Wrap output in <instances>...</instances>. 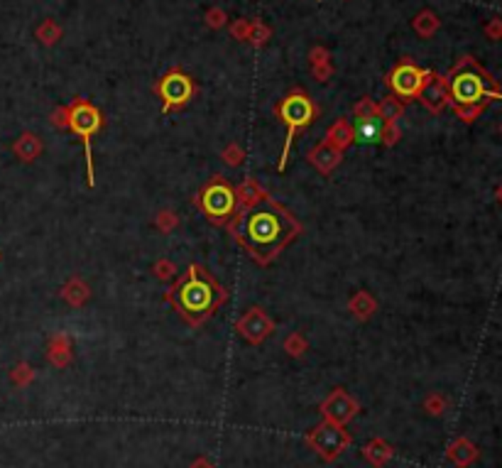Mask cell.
I'll return each instance as SVG.
<instances>
[{
  "mask_svg": "<svg viewBox=\"0 0 502 468\" xmlns=\"http://www.w3.org/2000/svg\"><path fill=\"white\" fill-rule=\"evenodd\" d=\"M233 233L258 263H270L299 233V223L275 201H260L240 216Z\"/></svg>",
  "mask_w": 502,
  "mask_h": 468,
  "instance_id": "cell-1",
  "label": "cell"
},
{
  "mask_svg": "<svg viewBox=\"0 0 502 468\" xmlns=\"http://www.w3.org/2000/svg\"><path fill=\"white\" fill-rule=\"evenodd\" d=\"M223 299V290L216 285V280L211 275L201 273L199 268L191 265L186 278L181 280V285L174 292V304L177 309L184 314L186 319H204L218 307V302Z\"/></svg>",
  "mask_w": 502,
  "mask_h": 468,
  "instance_id": "cell-2",
  "label": "cell"
},
{
  "mask_svg": "<svg viewBox=\"0 0 502 468\" xmlns=\"http://www.w3.org/2000/svg\"><path fill=\"white\" fill-rule=\"evenodd\" d=\"M448 96H451L458 108H463V105H475L490 96V81L471 59H466L451 74Z\"/></svg>",
  "mask_w": 502,
  "mask_h": 468,
  "instance_id": "cell-3",
  "label": "cell"
},
{
  "mask_svg": "<svg viewBox=\"0 0 502 468\" xmlns=\"http://www.w3.org/2000/svg\"><path fill=\"white\" fill-rule=\"evenodd\" d=\"M67 123L74 130V135L81 137L84 150H86V169H89V187H93V150H91V137L101 130L103 125V118H101V110L96 108L89 101H74L67 108Z\"/></svg>",
  "mask_w": 502,
  "mask_h": 468,
  "instance_id": "cell-4",
  "label": "cell"
},
{
  "mask_svg": "<svg viewBox=\"0 0 502 468\" xmlns=\"http://www.w3.org/2000/svg\"><path fill=\"white\" fill-rule=\"evenodd\" d=\"M277 115H280V120L287 125V140H285V150H282V159H280V169H285L287 157H290L292 140H295V135L304 125H309L314 120V115H316V105L312 103V98H309L307 93L295 91L277 105Z\"/></svg>",
  "mask_w": 502,
  "mask_h": 468,
  "instance_id": "cell-5",
  "label": "cell"
},
{
  "mask_svg": "<svg viewBox=\"0 0 502 468\" xmlns=\"http://www.w3.org/2000/svg\"><path fill=\"white\" fill-rule=\"evenodd\" d=\"M236 201H238L236 189H233L228 182H223V179H213V182L199 194V206L204 209V214L208 216V219L216 221V223L231 219L233 211H236Z\"/></svg>",
  "mask_w": 502,
  "mask_h": 468,
  "instance_id": "cell-6",
  "label": "cell"
},
{
  "mask_svg": "<svg viewBox=\"0 0 502 468\" xmlns=\"http://www.w3.org/2000/svg\"><path fill=\"white\" fill-rule=\"evenodd\" d=\"M429 79H431V72H424V69L414 67L412 62H402L392 69L387 84L394 96L409 101L421 93V89H424V84L429 81Z\"/></svg>",
  "mask_w": 502,
  "mask_h": 468,
  "instance_id": "cell-7",
  "label": "cell"
},
{
  "mask_svg": "<svg viewBox=\"0 0 502 468\" xmlns=\"http://www.w3.org/2000/svg\"><path fill=\"white\" fill-rule=\"evenodd\" d=\"M194 91H196L194 81H191L184 72H179V69H172L169 74H164L157 84V93H159V98L164 101V110H172V108L184 105L186 101L194 96Z\"/></svg>",
  "mask_w": 502,
  "mask_h": 468,
  "instance_id": "cell-8",
  "label": "cell"
},
{
  "mask_svg": "<svg viewBox=\"0 0 502 468\" xmlns=\"http://www.w3.org/2000/svg\"><path fill=\"white\" fill-rule=\"evenodd\" d=\"M348 441H350L348 434H346L336 422L321 424V427L314 429L312 437H309V444H312L321 456H326V459H333V456H338L341 449H346V446H348Z\"/></svg>",
  "mask_w": 502,
  "mask_h": 468,
  "instance_id": "cell-9",
  "label": "cell"
},
{
  "mask_svg": "<svg viewBox=\"0 0 502 468\" xmlns=\"http://www.w3.org/2000/svg\"><path fill=\"white\" fill-rule=\"evenodd\" d=\"M275 329V324H272V319H267V314L263 309H250L245 312V316L238 321V331L243 333L245 338H248L250 343H260L267 333Z\"/></svg>",
  "mask_w": 502,
  "mask_h": 468,
  "instance_id": "cell-10",
  "label": "cell"
},
{
  "mask_svg": "<svg viewBox=\"0 0 502 468\" xmlns=\"http://www.w3.org/2000/svg\"><path fill=\"white\" fill-rule=\"evenodd\" d=\"M384 132V120L377 113L365 115V118H358V123L353 127V140L363 142V145H370V142L382 140Z\"/></svg>",
  "mask_w": 502,
  "mask_h": 468,
  "instance_id": "cell-11",
  "label": "cell"
},
{
  "mask_svg": "<svg viewBox=\"0 0 502 468\" xmlns=\"http://www.w3.org/2000/svg\"><path fill=\"white\" fill-rule=\"evenodd\" d=\"M421 103L426 105L429 110H439L443 103H446V98H448V84H446V79H441V76H434L431 74V79L424 84V89H421Z\"/></svg>",
  "mask_w": 502,
  "mask_h": 468,
  "instance_id": "cell-12",
  "label": "cell"
},
{
  "mask_svg": "<svg viewBox=\"0 0 502 468\" xmlns=\"http://www.w3.org/2000/svg\"><path fill=\"white\" fill-rule=\"evenodd\" d=\"M324 412L331 422H346V419H350L355 414V402L343 392H336L331 400L324 402Z\"/></svg>",
  "mask_w": 502,
  "mask_h": 468,
  "instance_id": "cell-13",
  "label": "cell"
},
{
  "mask_svg": "<svg viewBox=\"0 0 502 468\" xmlns=\"http://www.w3.org/2000/svg\"><path fill=\"white\" fill-rule=\"evenodd\" d=\"M338 150H336L333 145H331L329 140L321 142V145L316 147V150L312 152V162L316 164L321 172H329V169H333L336 164H338Z\"/></svg>",
  "mask_w": 502,
  "mask_h": 468,
  "instance_id": "cell-14",
  "label": "cell"
},
{
  "mask_svg": "<svg viewBox=\"0 0 502 468\" xmlns=\"http://www.w3.org/2000/svg\"><path fill=\"white\" fill-rule=\"evenodd\" d=\"M15 155H18L20 159H35L37 155H40V150H42V145H40V140H37L35 135H30V132H25L23 137H20L18 142H15Z\"/></svg>",
  "mask_w": 502,
  "mask_h": 468,
  "instance_id": "cell-15",
  "label": "cell"
},
{
  "mask_svg": "<svg viewBox=\"0 0 502 468\" xmlns=\"http://www.w3.org/2000/svg\"><path fill=\"white\" fill-rule=\"evenodd\" d=\"M350 140H353V130H350V125L346 123V120H338V123L329 130V142L333 147H346Z\"/></svg>",
  "mask_w": 502,
  "mask_h": 468,
  "instance_id": "cell-16",
  "label": "cell"
},
{
  "mask_svg": "<svg viewBox=\"0 0 502 468\" xmlns=\"http://www.w3.org/2000/svg\"><path fill=\"white\" fill-rule=\"evenodd\" d=\"M412 25H414V30L419 32L421 37H429V35H434L436 28H439V20H436L434 13L424 10V13H419V15H416V18L412 20Z\"/></svg>",
  "mask_w": 502,
  "mask_h": 468,
  "instance_id": "cell-17",
  "label": "cell"
},
{
  "mask_svg": "<svg viewBox=\"0 0 502 468\" xmlns=\"http://www.w3.org/2000/svg\"><path fill=\"white\" fill-rule=\"evenodd\" d=\"M375 113L380 115L384 123H394L402 113V105H399L397 98H384L380 105H375Z\"/></svg>",
  "mask_w": 502,
  "mask_h": 468,
  "instance_id": "cell-18",
  "label": "cell"
},
{
  "mask_svg": "<svg viewBox=\"0 0 502 468\" xmlns=\"http://www.w3.org/2000/svg\"><path fill=\"white\" fill-rule=\"evenodd\" d=\"M37 37L42 40V45H55L62 37V28L55 20H45V23L40 25V30H37Z\"/></svg>",
  "mask_w": 502,
  "mask_h": 468,
  "instance_id": "cell-19",
  "label": "cell"
},
{
  "mask_svg": "<svg viewBox=\"0 0 502 468\" xmlns=\"http://www.w3.org/2000/svg\"><path fill=\"white\" fill-rule=\"evenodd\" d=\"M270 28H267V25H263L260 23V20H255L253 23V30H250V42H253V45H265L267 40H270Z\"/></svg>",
  "mask_w": 502,
  "mask_h": 468,
  "instance_id": "cell-20",
  "label": "cell"
},
{
  "mask_svg": "<svg viewBox=\"0 0 502 468\" xmlns=\"http://www.w3.org/2000/svg\"><path fill=\"white\" fill-rule=\"evenodd\" d=\"M250 30H253V23L250 20H236L231 25V32L238 37V40H250Z\"/></svg>",
  "mask_w": 502,
  "mask_h": 468,
  "instance_id": "cell-21",
  "label": "cell"
},
{
  "mask_svg": "<svg viewBox=\"0 0 502 468\" xmlns=\"http://www.w3.org/2000/svg\"><path fill=\"white\" fill-rule=\"evenodd\" d=\"M206 25H208V28H223V25H226V13H223V10H218V8L208 10V13H206Z\"/></svg>",
  "mask_w": 502,
  "mask_h": 468,
  "instance_id": "cell-22",
  "label": "cell"
},
{
  "mask_svg": "<svg viewBox=\"0 0 502 468\" xmlns=\"http://www.w3.org/2000/svg\"><path fill=\"white\" fill-rule=\"evenodd\" d=\"M372 113H375V103L367 101V98H363L360 103H358V108H355V115L358 118H365V115H372Z\"/></svg>",
  "mask_w": 502,
  "mask_h": 468,
  "instance_id": "cell-23",
  "label": "cell"
},
{
  "mask_svg": "<svg viewBox=\"0 0 502 468\" xmlns=\"http://www.w3.org/2000/svg\"><path fill=\"white\" fill-rule=\"evenodd\" d=\"M309 59H312L314 67H316V64H329V52H326L324 47H316V50H312Z\"/></svg>",
  "mask_w": 502,
  "mask_h": 468,
  "instance_id": "cell-24",
  "label": "cell"
},
{
  "mask_svg": "<svg viewBox=\"0 0 502 468\" xmlns=\"http://www.w3.org/2000/svg\"><path fill=\"white\" fill-rule=\"evenodd\" d=\"M13 380L15 382H28L30 380V368H28V365H18V368L13 370Z\"/></svg>",
  "mask_w": 502,
  "mask_h": 468,
  "instance_id": "cell-25",
  "label": "cell"
},
{
  "mask_svg": "<svg viewBox=\"0 0 502 468\" xmlns=\"http://www.w3.org/2000/svg\"><path fill=\"white\" fill-rule=\"evenodd\" d=\"M52 125H69L67 123V108H59L57 113H52Z\"/></svg>",
  "mask_w": 502,
  "mask_h": 468,
  "instance_id": "cell-26",
  "label": "cell"
},
{
  "mask_svg": "<svg viewBox=\"0 0 502 468\" xmlns=\"http://www.w3.org/2000/svg\"><path fill=\"white\" fill-rule=\"evenodd\" d=\"M226 162H228V164H238V162H240L236 147H233V150H226Z\"/></svg>",
  "mask_w": 502,
  "mask_h": 468,
  "instance_id": "cell-27",
  "label": "cell"
}]
</instances>
